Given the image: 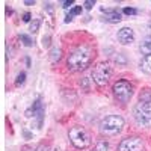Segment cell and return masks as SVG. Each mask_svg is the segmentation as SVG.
<instances>
[{
  "label": "cell",
  "mask_w": 151,
  "mask_h": 151,
  "mask_svg": "<svg viewBox=\"0 0 151 151\" xmlns=\"http://www.w3.org/2000/svg\"><path fill=\"white\" fill-rule=\"evenodd\" d=\"M92 58H94V52L89 45H79L70 53L67 59V67L71 73L83 71L91 65Z\"/></svg>",
  "instance_id": "cell-1"
},
{
  "label": "cell",
  "mask_w": 151,
  "mask_h": 151,
  "mask_svg": "<svg viewBox=\"0 0 151 151\" xmlns=\"http://www.w3.org/2000/svg\"><path fill=\"white\" fill-rule=\"evenodd\" d=\"M133 115L136 122L141 125H147L151 122V94L141 97L139 103L134 106Z\"/></svg>",
  "instance_id": "cell-2"
},
{
  "label": "cell",
  "mask_w": 151,
  "mask_h": 151,
  "mask_svg": "<svg viewBox=\"0 0 151 151\" xmlns=\"http://www.w3.org/2000/svg\"><path fill=\"white\" fill-rule=\"evenodd\" d=\"M124 118L121 115H107L100 122V132L106 136H115L124 129Z\"/></svg>",
  "instance_id": "cell-3"
},
{
  "label": "cell",
  "mask_w": 151,
  "mask_h": 151,
  "mask_svg": "<svg viewBox=\"0 0 151 151\" xmlns=\"http://www.w3.org/2000/svg\"><path fill=\"white\" fill-rule=\"evenodd\" d=\"M68 136H70V142L77 150H85L91 145V136L82 125H74V127H71Z\"/></svg>",
  "instance_id": "cell-4"
},
{
  "label": "cell",
  "mask_w": 151,
  "mask_h": 151,
  "mask_svg": "<svg viewBox=\"0 0 151 151\" xmlns=\"http://www.w3.org/2000/svg\"><path fill=\"white\" fill-rule=\"evenodd\" d=\"M112 92H113V95H115V98L118 100V101L129 103L132 100V97H133L134 89H133V85L130 82H127V80H118L115 85H113Z\"/></svg>",
  "instance_id": "cell-5"
},
{
  "label": "cell",
  "mask_w": 151,
  "mask_h": 151,
  "mask_svg": "<svg viewBox=\"0 0 151 151\" xmlns=\"http://www.w3.org/2000/svg\"><path fill=\"white\" fill-rule=\"evenodd\" d=\"M110 77H112V67H110L109 62H100L97 67H94V70H92V80L97 85H100V86L106 85Z\"/></svg>",
  "instance_id": "cell-6"
},
{
  "label": "cell",
  "mask_w": 151,
  "mask_h": 151,
  "mask_svg": "<svg viewBox=\"0 0 151 151\" xmlns=\"http://www.w3.org/2000/svg\"><path fill=\"white\" fill-rule=\"evenodd\" d=\"M44 113H45V107H44V103H42V97H38L32 107L26 112V116H33L38 119V129H41V125H42V121H44Z\"/></svg>",
  "instance_id": "cell-7"
},
{
  "label": "cell",
  "mask_w": 151,
  "mask_h": 151,
  "mask_svg": "<svg viewBox=\"0 0 151 151\" xmlns=\"http://www.w3.org/2000/svg\"><path fill=\"white\" fill-rule=\"evenodd\" d=\"M145 145L141 137H125L118 145V151H144Z\"/></svg>",
  "instance_id": "cell-8"
},
{
  "label": "cell",
  "mask_w": 151,
  "mask_h": 151,
  "mask_svg": "<svg viewBox=\"0 0 151 151\" xmlns=\"http://www.w3.org/2000/svg\"><path fill=\"white\" fill-rule=\"evenodd\" d=\"M118 41L122 44V45H127V44H132L134 41V32L133 29L130 27H122L118 30Z\"/></svg>",
  "instance_id": "cell-9"
},
{
  "label": "cell",
  "mask_w": 151,
  "mask_h": 151,
  "mask_svg": "<svg viewBox=\"0 0 151 151\" xmlns=\"http://www.w3.org/2000/svg\"><path fill=\"white\" fill-rule=\"evenodd\" d=\"M100 9H101L103 14H106L103 17V20L107 21V23H119L122 20V15L119 14L118 11H115V9H107V8H103V6L100 8Z\"/></svg>",
  "instance_id": "cell-10"
},
{
  "label": "cell",
  "mask_w": 151,
  "mask_h": 151,
  "mask_svg": "<svg viewBox=\"0 0 151 151\" xmlns=\"http://www.w3.org/2000/svg\"><path fill=\"white\" fill-rule=\"evenodd\" d=\"M62 58V50L59 47H53L52 50H50V53H48V59L52 64H56V62H59Z\"/></svg>",
  "instance_id": "cell-11"
},
{
  "label": "cell",
  "mask_w": 151,
  "mask_h": 151,
  "mask_svg": "<svg viewBox=\"0 0 151 151\" xmlns=\"http://www.w3.org/2000/svg\"><path fill=\"white\" fill-rule=\"evenodd\" d=\"M141 70L145 74H151V55H147L141 62Z\"/></svg>",
  "instance_id": "cell-12"
},
{
  "label": "cell",
  "mask_w": 151,
  "mask_h": 151,
  "mask_svg": "<svg viewBox=\"0 0 151 151\" xmlns=\"http://www.w3.org/2000/svg\"><path fill=\"white\" fill-rule=\"evenodd\" d=\"M139 50H141V53H144L145 56L147 55H151V38H147V40H144L141 42Z\"/></svg>",
  "instance_id": "cell-13"
},
{
  "label": "cell",
  "mask_w": 151,
  "mask_h": 151,
  "mask_svg": "<svg viewBox=\"0 0 151 151\" xmlns=\"http://www.w3.org/2000/svg\"><path fill=\"white\" fill-rule=\"evenodd\" d=\"M40 26H41V20L40 18H35L32 23H30V27H29V30H30V33H36L38 30H40Z\"/></svg>",
  "instance_id": "cell-14"
},
{
  "label": "cell",
  "mask_w": 151,
  "mask_h": 151,
  "mask_svg": "<svg viewBox=\"0 0 151 151\" xmlns=\"http://www.w3.org/2000/svg\"><path fill=\"white\" fill-rule=\"evenodd\" d=\"M95 151H109V144L106 141H98L95 145Z\"/></svg>",
  "instance_id": "cell-15"
},
{
  "label": "cell",
  "mask_w": 151,
  "mask_h": 151,
  "mask_svg": "<svg viewBox=\"0 0 151 151\" xmlns=\"http://www.w3.org/2000/svg\"><path fill=\"white\" fill-rule=\"evenodd\" d=\"M20 40H21V42L24 44V45H26V47H32V38L29 36V35H26V33H21L20 35Z\"/></svg>",
  "instance_id": "cell-16"
},
{
  "label": "cell",
  "mask_w": 151,
  "mask_h": 151,
  "mask_svg": "<svg viewBox=\"0 0 151 151\" xmlns=\"http://www.w3.org/2000/svg\"><path fill=\"white\" fill-rule=\"evenodd\" d=\"M24 82H26V73H20V74L17 76L15 85H17V86H20V85H23Z\"/></svg>",
  "instance_id": "cell-17"
},
{
  "label": "cell",
  "mask_w": 151,
  "mask_h": 151,
  "mask_svg": "<svg viewBox=\"0 0 151 151\" xmlns=\"http://www.w3.org/2000/svg\"><path fill=\"white\" fill-rule=\"evenodd\" d=\"M122 12H124L125 15H136L137 14V9H134V8H124Z\"/></svg>",
  "instance_id": "cell-18"
},
{
  "label": "cell",
  "mask_w": 151,
  "mask_h": 151,
  "mask_svg": "<svg viewBox=\"0 0 151 151\" xmlns=\"http://www.w3.org/2000/svg\"><path fill=\"white\" fill-rule=\"evenodd\" d=\"M94 5H95V2H94V0H86V2L83 3L85 9H88V11H89V9H92V8H94Z\"/></svg>",
  "instance_id": "cell-19"
},
{
  "label": "cell",
  "mask_w": 151,
  "mask_h": 151,
  "mask_svg": "<svg viewBox=\"0 0 151 151\" xmlns=\"http://www.w3.org/2000/svg\"><path fill=\"white\" fill-rule=\"evenodd\" d=\"M35 151H52V150H50V147H48V145L41 144V145H38V147L35 148Z\"/></svg>",
  "instance_id": "cell-20"
},
{
  "label": "cell",
  "mask_w": 151,
  "mask_h": 151,
  "mask_svg": "<svg viewBox=\"0 0 151 151\" xmlns=\"http://www.w3.org/2000/svg\"><path fill=\"white\" fill-rule=\"evenodd\" d=\"M82 6H74L73 9H71V12H70V14H73V15H79V14H82Z\"/></svg>",
  "instance_id": "cell-21"
},
{
  "label": "cell",
  "mask_w": 151,
  "mask_h": 151,
  "mask_svg": "<svg viewBox=\"0 0 151 151\" xmlns=\"http://www.w3.org/2000/svg\"><path fill=\"white\" fill-rule=\"evenodd\" d=\"M115 62H118V64H125L127 60H125V58H124L121 53H118V55L115 56Z\"/></svg>",
  "instance_id": "cell-22"
},
{
  "label": "cell",
  "mask_w": 151,
  "mask_h": 151,
  "mask_svg": "<svg viewBox=\"0 0 151 151\" xmlns=\"http://www.w3.org/2000/svg\"><path fill=\"white\" fill-rule=\"evenodd\" d=\"M50 41H52V38H50V36H44L42 38V47H50V44H52Z\"/></svg>",
  "instance_id": "cell-23"
},
{
  "label": "cell",
  "mask_w": 151,
  "mask_h": 151,
  "mask_svg": "<svg viewBox=\"0 0 151 151\" xmlns=\"http://www.w3.org/2000/svg\"><path fill=\"white\" fill-rule=\"evenodd\" d=\"M23 21L24 23H29L30 21V14H29V12H26V14L23 15Z\"/></svg>",
  "instance_id": "cell-24"
},
{
  "label": "cell",
  "mask_w": 151,
  "mask_h": 151,
  "mask_svg": "<svg viewBox=\"0 0 151 151\" xmlns=\"http://www.w3.org/2000/svg\"><path fill=\"white\" fill-rule=\"evenodd\" d=\"M71 5H74V0H67V2H64V8H68Z\"/></svg>",
  "instance_id": "cell-25"
},
{
  "label": "cell",
  "mask_w": 151,
  "mask_h": 151,
  "mask_svg": "<svg viewBox=\"0 0 151 151\" xmlns=\"http://www.w3.org/2000/svg\"><path fill=\"white\" fill-rule=\"evenodd\" d=\"M73 14H67V17H65V23H71L73 21Z\"/></svg>",
  "instance_id": "cell-26"
},
{
  "label": "cell",
  "mask_w": 151,
  "mask_h": 151,
  "mask_svg": "<svg viewBox=\"0 0 151 151\" xmlns=\"http://www.w3.org/2000/svg\"><path fill=\"white\" fill-rule=\"evenodd\" d=\"M24 5H27V6H30V5H35V0H26V2H24Z\"/></svg>",
  "instance_id": "cell-27"
},
{
  "label": "cell",
  "mask_w": 151,
  "mask_h": 151,
  "mask_svg": "<svg viewBox=\"0 0 151 151\" xmlns=\"http://www.w3.org/2000/svg\"><path fill=\"white\" fill-rule=\"evenodd\" d=\"M21 151H35V150H32L30 147H23V150Z\"/></svg>",
  "instance_id": "cell-28"
},
{
  "label": "cell",
  "mask_w": 151,
  "mask_h": 151,
  "mask_svg": "<svg viewBox=\"0 0 151 151\" xmlns=\"http://www.w3.org/2000/svg\"><path fill=\"white\" fill-rule=\"evenodd\" d=\"M148 27H150V29H151V21H150V23H148Z\"/></svg>",
  "instance_id": "cell-29"
}]
</instances>
